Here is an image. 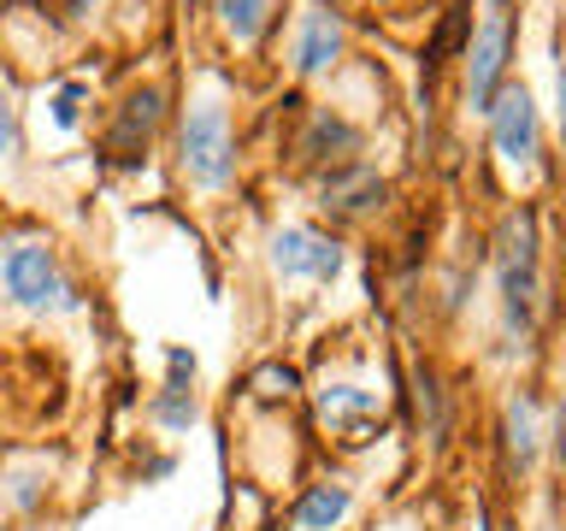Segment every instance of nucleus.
<instances>
[{"instance_id":"nucleus-17","label":"nucleus","mask_w":566,"mask_h":531,"mask_svg":"<svg viewBox=\"0 0 566 531\" xmlns=\"http://www.w3.org/2000/svg\"><path fill=\"white\" fill-rule=\"evenodd\" d=\"M18 154V106H12V95L0 88V159H12Z\"/></svg>"},{"instance_id":"nucleus-18","label":"nucleus","mask_w":566,"mask_h":531,"mask_svg":"<svg viewBox=\"0 0 566 531\" xmlns=\"http://www.w3.org/2000/svg\"><path fill=\"white\" fill-rule=\"evenodd\" d=\"M77 95H83V88H65V95H60V124L77 118Z\"/></svg>"},{"instance_id":"nucleus-15","label":"nucleus","mask_w":566,"mask_h":531,"mask_svg":"<svg viewBox=\"0 0 566 531\" xmlns=\"http://www.w3.org/2000/svg\"><path fill=\"white\" fill-rule=\"evenodd\" d=\"M159 106H166V95H159V88H142V95H130L118 136H148V131H154V118H159Z\"/></svg>"},{"instance_id":"nucleus-3","label":"nucleus","mask_w":566,"mask_h":531,"mask_svg":"<svg viewBox=\"0 0 566 531\" xmlns=\"http://www.w3.org/2000/svg\"><path fill=\"white\" fill-rule=\"evenodd\" d=\"M507 53H513V12H507V0H490L484 24H478L472 48H467V106L472 113H490L495 88L507 77Z\"/></svg>"},{"instance_id":"nucleus-7","label":"nucleus","mask_w":566,"mask_h":531,"mask_svg":"<svg viewBox=\"0 0 566 531\" xmlns=\"http://www.w3.org/2000/svg\"><path fill=\"white\" fill-rule=\"evenodd\" d=\"M502 449H507L513 472H525L531 460H537V449H543V407H537L531 389H513L507 407H502Z\"/></svg>"},{"instance_id":"nucleus-12","label":"nucleus","mask_w":566,"mask_h":531,"mask_svg":"<svg viewBox=\"0 0 566 531\" xmlns=\"http://www.w3.org/2000/svg\"><path fill=\"white\" fill-rule=\"evenodd\" d=\"M301 159H325V154H348L354 148V124L343 113H331V106H318L313 124H307V136L295 142Z\"/></svg>"},{"instance_id":"nucleus-16","label":"nucleus","mask_w":566,"mask_h":531,"mask_svg":"<svg viewBox=\"0 0 566 531\" xmlns=\"http://www.w3.org/2000/svg\"><path fill=\"white\" fill-rule=\"evenodd\" d=\"M248 389H254L260 402H283V396H295V372L272 361V366H260L254 378H248Z\"/></svg>"},{"instance_id":"nucleus-1","label":"nucleus","mask_w":566,"mask_h":531,"mask_svg":"<svg viewBox=\"0 0 566 531\" xmlns=\"http://www.w3.org/2000/svg\"><path fill=\"white\" fill-rule=\"evenodd\" d=\"M0 283L24 313H53V308H77V290L60 272V254L48 242H12L0 254Z\"/></svg>"},{"instance_id":"nucleus-10","label":"nucleus","mask_w":566,"mask_h":531,"mask_svg":"<svg viewBox=\"0 0 566 531\" xmlns=\"http://www.w3.org/2000/svg\"><path fill=\"white\" fill-rule=\"evenodd\" d=\"M537 301H543V283H537V266H502V308H507V331L531 336L537 325Z\"/></svg>"},{"instance_id":"nucleus-14","label":"nucleus","mask_w":566,"mask_h":531,"mask_svg":"<svg viewBox=\"0 0 566 531\" xmlns=\"http://www.w3.org/2000/svg\"><path fill=\"white\" fill-rule=\"evenodd\" d=\"M154 419L166 425V431H189V425H195V396H189V384H184V378H166V384H159Z\"/></svg>"},{"instance_id":"nucleus-2","label":"nucleus","mask_w":566,"mask_h":531,"mask_svg":"<svg viewBox=\"0 0 566 531\" xmlns=\"http://www.w3.org/2000/svg\"><path fill=\"white\" fill-rule=\"evenodd\" d=\"M184 171L195 189H224L237 171V142H230V118L219 101L189 106L184 118Z\"/></svg>"},{"instance_id":"nucleus-6","label":"nucleus","mask_w":566,"mask_h":531,"mask_svg":"<svg viewBox=\"0 0 566 531\" xmlns=\"http://www.w3.org/2000/svg\"><path fill=\"white\" fill-rule=\"evenodd\" d=\"M318 419H325L343 442H366L378 431V396H371V389H354V384H325L318 389Z\"/></svg>"},{"instance_id":"nucleus-9","label":"nucleus","mask_w":566,"mask_h":531,"mask_svg":"<svg viewBox=\"0 0 566 531\" xmlns=\"http://www.w3.org/2000/svg\"><path fill=\"white\" fill-rule=\"evenodd\" d=\"M318 201H325L331 212H371L384 201V177L366 171V166H343L325 177V189H318Z\"/></svg>"},{"instance_id":"nucleus-4","label":"nucleus","mask_w":566,"mask_h":531,"mask_svg":"<svg viewBox=\"0 0 566 531\" xmlns=\"http://www.w3.org/2000/svg\"><path fill=\"white\" fill-rule=\"evenodd\" d=\"M490 136H495V154L507 159V166H531L537 159V106H531L525 83H502L490 101Z\"/></svg>"},{"instance_id":"nucleus-13","label":"nucleus","mask_w":566,"mask_h":531,"mask_svg":"<svg viewBox=\"0 0 566 531\" xmlns=\"http://www.w3.org/2000/svg\"><path fill=\"white\" fill-rule=\"evenodd\" d=\"M212 12H219V24L237 35L242 48H254L265 18H272V0H212Z\"/></svg>"},{"instance_id":"nucleus-11","label":"nucleus","mask_w":566,"mask_h":531,"mask_svg":"<svg viewBox=\"0 0 566 531\" xmlns=\"http://www.w3.org/2000/svg\"><path fill=\"white\" fill-rule=\"evenodd\" d=\"M348 513H354V490L336 485V478H325V485H313L307 496H301L295 525H301V531H336Z\"/></svg>"},{"instance_id":"nucleus-5","label":"nucleus","mask_w":566,"mask_h":531,"mask_svg":"<svg viewBox=\"0 0 566 531\" xmlns=\"http://www.w3.org/2000/svg\"><path fill=\"white\" fill-rule=\"evenodd\" d=\"M272 266H277V278L331 283L336 272H343V248H336L331 237H318V230H307V225H283L272 237Z\"/></svg>"},{"instance_id":"nucleus-8","label":"nucleus","mask_w":566,"mask_h":531,"mask_svg":"<svg viewBox=\"0 0 566 531\" xmlns=\"http://www.w3.org/2000/svg\"><path fill=\"white\" fill-rule=\"evenodd\" d=\"M343 60V24L331 12H307L301 18V42H295V71L301 77H318Z\"/></svg>"}]
</instances>
